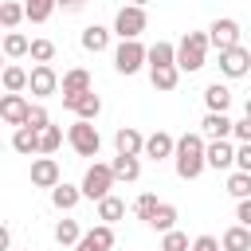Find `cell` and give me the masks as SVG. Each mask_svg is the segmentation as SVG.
<instances>
[{
	"label": "cell",
	"instance_id": "1",
	"mask_svg": "<svg viewBox=\"0 0 251 251\" xmlns=\"http://www.w3.org/2000/svg\"><path fill=\"white\" fill-rule=\"evenodd\" d=\"M173 161H176V176L180 180H196L208 169V137L204 133H180Z\"/></svg>",
	"mask_w": 251,
	"mask_h": 251
},
{
	"label": "cell",
	"instance_id": "2",
	"mask_svg": "<svg viewBox=\"0 0 251 251\" xmlns=\"http://www.w3.org/2000/svg\"><path fill=\"white\" fill-rule=\"evenodd\" d=\"M208 47H212V35H204V31H184V39L176 43V67L180 71H200L204 67V59H208Z\"/></svg>",
	"mask_w": 251,
	"mask_h": 251
},
{
	"label": "cell",
	"instance_id": "3",
	"mask_svg": "<svg viewBox=\"0 0 251 251\" xmlns=\"http://www.w3.org/2000/svg\"><path fill=\"white\" fill-rule=\"evenodd\" d=\"M67 141H71V149H75L78 157H98V149H102V137H98L94 122H86V118H78V122L67 129Z\"/></svg>",
	"mask_w": 251,
	"mask_h": 251
},
{
	"label": "cell",
	"instance_id": "4",
	"mask_svg": "<svg viewBox=\"0 0 251 251\" xmlns=\"http://www.w3.org/2000/svg\"><path fill=\"white\" fill-rule=\"evenodd\" d=\"M145 63H149V47H141L137 39H122V43H118V51H114L118 75H137Z\"/></svg>",
	"mask_w": 251,
	"mask_h": 251
},
{
	"label": "cell",
	"instance_id": "5",
	"mask_svg": "<svg viewBox=\"0 0 251 251\" xmlns=\"http://www.w3.org/2000/svg\"><path fill=\"white\" fill-rule=\"evenodd\" d=\"M114 180H118L114 169L102 165V161H94V165L86 169V176H82V196H86V200H102V196H110Z\"/></svg>",
	"mask_w": 251,
	"mask_h": 251
},
{
	"label": "cell",
	"instance_id": "6",
	"mask_svg": "<svg viewBox=\"0 0 251 251\" xmlns=\"http://www.w3.org/2000/svg\"><path fill=\"white\" fill-rule=\"evenodd\" d=\"M145 8L141 4H126V8H118V16H114V31L122 35V39H137L141 31H145Z\"/></svg>",
	"mask_w": 251,
	"mask_h": 251
},
{
	"label": "cell",
	"instance_id": "7",
	"mask_svg": "<svg viewBox=\"0 0 251 251\" xmlns=\"http://www.w3.org/2000/svg\"><path fill=\"white\" fill-rule=\"evenodd\" d=\"M251 71V51L247 47H224L220 51V75H227V78H243Z\"/></svg>",
	"mask_w": 251,
	"mask_h": 251
},
{
	"label": "cell",
	"instance_id": "8",
	"mask_svg": "<svg viewBox=\"0 0 251 251\" xmlns=\"http://www.w3.org/2000/svg\"><path fill=\"white\" fill-rule=\"evenodd\" d=\"M63 82H59V75H55V67L51 63H35L31 67V78H27V90L35 94V98H47V94H55Z\"/></svg>",
	"mask_w": 251,
	"mask_h": 251
},
{
	"label": "cell",
	"instance_id": "9",
	"mask_svg": "<svg viewBox=\"0 0 251 251\" xmlns=\"http://www.w3.org/2000/svg\"><path fill=\"white\" fill-rule=\"evenodd\" d=\"M63 106L75 110V114L86 118V122H94V118L102 114V98H98L94 90H86V94H63Z\"/></svg>",
	"mask_w": 251,
	"mask_h": 251
},
{
	"label": "cell",
	"instance_id": "10",
	"mask_svg": "<svg viewBox=\"0 0 251 251\" xmlns=\"http://www.w3.org/2000/svg\"><path fill=\"white\" fill-rule=\"evenodd\" d=\"M27 110H31V106H27L24 94H12V90H8V94L0 98V118H4L8 126H27Z\"/></svg>",
	"mask_w": 251,
	"mask_h": 251
},
{
	"label": "cell",
	"instance_id": "11",
	"mask_svg": "<svg viewBox=\"0 0 251 251\" xmlns=\"http://www.w3.org/2000/svg\"><path fill=\"white\" fill-rule=\"evenodd\" d=\"M231 129H235V122H231L227 114H220V110H208L204 122H200V133H204L208 141H224V137H231Z\"/></svg>",
	"mask_w": 251,
	"mask_h": 251
},
{
	"label": "cell",
	"instance_id": "12",
	"mask_svg": "<svg viewBox=\"0 0 251 251\" xmlns=\"http://www.w3.org/2000/svg\"><path fill=\"white\" fill-rule=\"evenodd\" d=\"M31 184H35V188H55V184H59V161L47 157V153L35 157V161H31Z\"/></svg>",
	"mask_w": 251,
	"mask_h": 251
},
{
	"label": "cell",
	"instance_id": "13",
	"mask_svg": "<svg viewBox=\"0 0 251 251\" xmlns=\"http://www.w3.org/2000/svg\"><path fill=\"white\" fill-rule=\"evenodd\" d=\"M208 35H212V47L216 51H224V47H235L239 43V24L235 20H212V27H208Z\"/></svg>",
	"mask_w": 251,
	"mask_h": 251
},
{
	"label": "cell",
	"instance_id": "14",
	"mask_svg": "<svg viewBox=\"0 0 251 251\" xmlns=\"http://www.w3.org/2000/svg\"><path fill=\"white\" fill-rule=\"evenodd\" d=\"M114 149L126 153V157H141V153H145V137H141L133 126H122V129L114 133Z\"/></svg>",
	"mask_w": 251,
	"mask_h": 251
},
{
	"label": "cell",
	"instance_id": "15",
	"mask_svg": "<svg viewBox=\"0 0 251 251\" xmlns=\"http://www.w3.org/2000/svg\"><path fill=\"white\" fill-rule=\"evenodd\" d=\"M173 153H176L173 133L157 129V133H149V137H145V157H149V161H165V157H173Z\"/></svg>",
	"mask_w": 251,
	"mask_h": 251
},
{
	"label": "cell",
	"instance_id": "16",
	"mask_svg": "<svg viewBox=\"0 0 251 251\" xmlns=\"http://www.w3.org/2000/svg\"><path fill=\"white\" fill-rule=\"evenodd\" d=\"M224 251H251V227L247 224H231L224 235H220Z\"/></svg>",
	"mask_w": 251,
	"mask_h": 251
},
{
	"label": "cell",
	"instance_id": "17",
	"mask_svg": "<svg viewBox=\"0 0 251 251\" xmlns=\"http://www.w3.org/2000/svg\"><path fill=\"white\" fill-rule=\"evenodd\" d=\"M12 149L24 153V157L39 153V129H31V126H16V133H12Z\"/></svg>",
	"mask_w": 251,
	"mask_h": 251
},
{
	"label": "cell",
	"instance_id": "18",
	"mask_svg": "<svg viewBox=\"0 0 251 251\" xmlns=\"http://www.w3.org/2000/svg\"><path fill=\"white\" fill-rule=\"evenodd\" d=\"M235 165V149L224 141H208V169H231Z\"/></svg>",
	"mask_w": 251,
	"mask_h": 251
},
{
	"label": "cell",
	"instance_id": "19",
	"mask_svg": "<svg viewBox=\"0 0 251 251\" xmlns=\"http://www.w3.org/2000/svg\"><path fill=\"white\" fill-rule=\"evenodd\" d=\"M78 200H82V188H75V184H67V180H59V184L51 188V204H55L59 212H71Z\"/></svg>",
	"mask_w": 251,
	"mask_h": 251
},
{
	"label": "cell",
	"instance_id": "20",
	"mask_svg": "<svg viewBox=\"0 0 251 251\" xmlns=\"http://www.w3.org/2000/svg\"><path fill=\"white\" fill-rule=\"evenodd\" d=\"M149 82H153L157 90H176L180 67H176V63H173V67H149Z\"/></svg>",
	"mask_w": 251,
	"mask_h": 251
},
{
	"label": "cell",
	"instance_id": "21",
	"mask_svg": "<svg viewBox=\"0 0 251 251\" xmlns=\"http://www.w3.org/2000/svg\"><path fill=\"white\" fill-rule=\"evenodd\" d=\"M86 90H94V86H90V71L71 67V71L63 75V94H86Z\"/></svg>",
	"mask_w": 251,
	"mask_h": 251
},
{
	"label": "cell",
	"instance_id": "22",
	"mask_svg": "<svg viewBox=\"0 0 251 251\" xmlns=\"http://www.w3.org/2000/svg\"><path fill=\"white\" fill-rule=\"evenodd\" d=\"M78 43L86 47V51H106V43H110V31L106 27H98V24H90V27H82V35H78Z\"/></svg>",
	"mask_w": 251,
	"mask_h": 251
},
{
	"label": "cell",
	"instance_id": "23",
	"mask_svg": "<svg viewBox=\"0 0 251 251\" xmlns=\"http://www.w3.org/2000/svg\"><path fill=\"white\" fill-rule=\"evenodd\" d=\"M204 106H208V110H220V114H227V106H231V90H227L224 82H212V86L204 90Z\"/></svg>",
	"mask_w": 251,
	"mask_h": 251
},
{
	"label": "cell",
	"instance_id": "24",
	"mask_svg": "<svg viewBox=\"0 0 251 251\" xmlns=\"http://www.w3.org/2000/svg\"><path fill=\"white\" fill-rule=\"evenodd\" d=\"M110 169H114L118 180H137V176H141V161H137V157H126V153H118V157L110 161Z\"/></svg>",
	"mask_w": 251,
	"mask_h": 251
},
{
	"label": "cell",
	"instance_id": "25",
	"mask_svg": "<svg viewBox=\"0 0 251 251\" xmlns=\"http://www.w3.org/2000/svg\"><path fill=\"white\" fill-rule=\"evenodd\" d=\"M173 63H176V47L165 43V39H157L149 47V67H173Z\"/></svg>",
	"mask_w": 251,
	"mask_h": 251
},
{
	"label": "cell",
	"instance_id": "26",
	"mask_svg": "<svg viewBox=\"0 0 251 251\" xmlns=\"http://www.w3.org/2000/svg\"><path fill=\"white\" fill-rule=\"evenodd\" d=\"M149 227H153V231H161V235H165V231H173V227H176V208H173V204H157V212H153Z\"/></svg>",
	"mask_w": 251,
	"mask_h": 251
},
{
	"label": "cell",
	"instance_id": "27",
	"mask_svg": "<svg viewBox=\"0 0 251 251\" xmlns=\"http://www.w3.org/2000/svg\"><path fill=\"white\" fill-rule=\"evenodd\" d=\"M20 20H27V8L24 4H16V0H4L0 4V24L8 27V31H16V24Z\"/></svg>",
	"mask_w": 251,
	"mask_h": 251
},
{
	"label": "cell",
	"instance_id": "28",
	"mask_svg": "<svg viewBox=\"0 0 251 251\" xmlns=\"http://www.w3.org/2000/svg\"><path fill=\"white\" fill-rule=\"evenodd\" d=\"M126 216V204L118 200V196H102L98 200V220L102 224H114V220H122Z\"/></svg>",
	"mask_w": 251,
	"mask_h": 251
},
{
	"label": "cell",
	"instance_id": "29",
	"mask_svg": "<svg viewBox=\"0 0 251 251\" xmlns=\"http://www.w3.org/2000/svg\"><path fill=\"white\" fill-rule=\"evenodd\" d=\"M31 51V39L27 35H20V31H8L4 35V55L8 59H20V55H27Z\"/></svg>",
	"mask_w": 251,
	"mask_h": 251
},
{
	"label": "cell",
	"instance_id": "30",
	"mask_svg": "<svg viewBox=\"0 0 251 251\" xmlns=\"http://www.w3.org/2000/svg\"><path fill=\"white\" fill-rule=\"evenodd\" d=\"M227 192H231L235 200H247V196H251V173L235 169V173L227 176Z\"/></svg>",
	"mask_w": 251,
	"mask_h": 251
},
{
	"label": "cell",
	"instance_id": "31",
	"mask_svg": "<svg viewBox=\"0 0 251 251\" xmlns=\"http://www.w3.org/2000/svg\"><path fill=\"white\" fill-rule=\"evenodd\" d=\"M27 71L24 67H4V90H12V94H20V90H27Z\"/></svg>",
	"mask_w": 251,
	"mask_h": 251
},
{
	"label": "cell",
	"instance_id": "32",
	"mask_svg": "<svg viewBox=\"0 0 251 251\" xmlns=\"http://www.w3.org/2000/svg\"><path fill=\"white\" fill-rule=\"evenodd\" d=\"M63 145V129L59 126H43L39 129V153H55Z\"/></svg>",
	"mask_w": 251,
	"mask_h": 251
},
{
	"label": "cell",
	"instance_id": "33",
	"mask_svg": "<svg viewBox=\"0 0 251 251\" xmlns=\"http://www.w3.org/2000/svg\"><path fill=\"white\" fill-rule=\"evenodd\" d=\"M86 239H90L98 251H110V247H114V227H110V224H98V227L86 231Z\"/></svg>",
	"mask_w": 251,
	"mask_h": 251
},
{
	"label": "cell",
	"instance_id": "34",
	"mask_svg": "<svg viewBox=\"0 0 251 251\" xmlns=\"http://www.w3.org/2000/svg\"><path fill=\"white\" fill-rule=\"evenodd\" d=\"M55 4H59V0H27L24 8H27V20H31V24H43V20L55 12Z\"/></svg>",
	"mask_w": 251,
	"mask_h": 251
},
{
	"label": "cell",
	"instance_id": "35",
	"mask_svg": "<svg viewBox=\"0 0 251 251\" xmlns=\"http://www.w3.org/2000/svg\"><path fill=\"white\" fill-rule=\"evenodd\" d=\"M157 204H161V200H157L153 192H141V196L133 200V212H137V220H145V224H149V220H153V212H157Z\"/></svg>",
	"mask_w": 251,
	"mask_h": 251
},
{
	"label": "cell",
	"instance_id": "36",
	"mask_svg": "<svg viewBox=\"0 0 251 251\" xmlns=\"http://www.w3.org/2000/svg\"><path fill=\"white\" fill-rule=\"evenodd\" d=\"M55 239L67 247V243H78V239H82V231H78V224H75V220H59V224H55Z\"/></svg>",
	"mask_w": 251,
	"mask_h": 251
},
{
	"label": "cell",
	"instance_id": "37",
	"mask_svg": "<svg viewBox=\"0 0 251 251\" xmlns=\"http://www.w3.org/2000/svg\"><path fill=\"white\" fill-rule=\"evenodd\" d=\"M161 251H192V243H188V235H184V231H176V227H173V231H165V235H161Z\"/></svg>",
	"mask_w": 251,
	"mask_h": 251
},
{
	"label": "cell",
	"instance_id": "38",
	"mask_svg": "<svg viewBox=\"0 0 251 251\" xmlns=\"http://www.w3.org/2000/svg\"><path fill=\"white\" fill-rule=\"evenodd\" d=\"M35 63H51L55 59V43L51 39H31V51H27Z\"/></svg>",
	"mask_w": 251,
	"mask_h": 251
},
{
	"label": "cell",
	"instance_id": "39",
	"mask_svg": "<svg viewBox=\"0 0 251 251\" xmlns=\"http://www.w3.org/2000/svg\"><path fill=\"white\" fill-rule=\"evenodd\" d=\"M27 126H31V129H43V126H51L47 110H43V106H31V110H27Z\"/></svg>",
	"mask_w": 251,
	"mask_h": 251
},
{
	"label": "cell",
	"instance_id": "40",
	"mask_svg": "<svg viewBox=\"0 0 251 251\" xmlns=\"http://www.w3.org/2000/svg\"><path fill=\"white\" fill-rule=\"evenodd\" d=\"M235 169L251 173V141H239V149H235Z\"/></svg>",
	"mask_w": 251,
	"mask_h": 251
},
{
	"label": "cell",
	"instance_id": "41",
	"mask_svg": "<svg viewBox=\"0 0 251 251\" xmlns=\"http://www.w3.org/2000/svg\"><path fill=\"white\" fill-rule=\"evenodd\" d=\"M192 251H224V243L216 235H196L192 239Z\"/></svg>",
	"mask_w": 251,
	"mask_h": 251
},
{
	"label": "cell",
	"instance_id": "42",
	"mask_svg": "<svg viewBox=\"0 0 251 251\" xmlns=\"http://www.w3.org/2000/svg\"><path fill=\"white\" fill-rule=\"evenodd\" d=\"M231 133H235V137H239V141H251V118H247V114H243V118H239V122H235V129H231Z\"/></svg>",
	"mask_w": 251,
	"mask_h": 251
},
{
	"label": "cell",
	"instance_id": "43",
	"mask_svg": "<svg viewBox=\"0 0 251 251\" xmlns=\"http://www.w3.org/2000/svg\"><path fill=\"white\" fill-rule=\"evenodd\" d=\"M235 220H239V224H247V227H251V196H247V200H239V204H235Z\"/></svg>",
	"mask_w": 251,
	"mask_h": 251
},
{
	"label": "cell",
	"instance_id": "44",
	"mask_svg": "<svg viewBox=\"0 0 251 251\" xmlns=\"http://www.w3.org/2000/svg\"><path fill=\"white\" fill-rule=\"evenodd\" d=\"M82 4H86V0H59L63 12H82Z\"/></svg>",
	"mask_w": 251,
	"mask_h": 251
},
{
	"label": "cell",
	"instance_id": "45",
	"mask_svg": "<svg viewBox=\"0 0 251 251\" xmlns=\"http://www.w3.org/2000/svg\"><path fill=\"white\" fill-rule=\"evenodd\" d=\"M75 251H98V247H94V243H90V239H86V235H82V239H78V243H75Z\"/></svg>",
	"mask_w": 251,
	"mask_h": 251
},
{
	"label": "cell",
	"instance_id": "46",
	"mask_svg": "<svg viewBox=\"0 0 251 251\" xmlns=\"http://www.w3.org/2000/svg\"><path fill=\"white\" fill-rule=\"evenodd\" d=\"M243 114H247V118H251V98H247V102H243Z\"/></svg>",
	"mask_w": 251,
	"mask_h": 251
},
{
	"label": "cell",
	"instance_id": "47",
	"mask_svg": "<svg viewBox=\"0 0 251 251\" xmlns=\"http://www.w3.org/2000/svg\"><path fill=\"white\" fill-rule=\"evenodd\" d=\"M129 4H141V8H145V4H149V0H129Z\"/></svg>",
	"mask_w": 251,
	"mask_h": 251
}]
</instances>
